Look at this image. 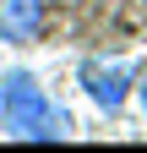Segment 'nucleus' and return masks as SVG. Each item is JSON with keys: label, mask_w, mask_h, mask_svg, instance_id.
<instances>
[{"label": "nucleus", "mask_w": 147, "mask_h": 153, "mask_svg": "<svg viewBox=\"0 0 147 153\" xmlns=\"http://www.w3.org/2000/svg\"><path fill=\"white\" fill-rule=\"evenodd\" d=\"M0 126L16 142H65L71 115L38 88L33 71H6L0 76Z\"/></svg>", "instance_id": "f257e3e1"}, {"label": "nucleus", "mask_w": 147, "mask_h": 153, "mask_svg": "<svg viewBox=\"0 0 147 153\" xmlns=\"http://www.w3.org/2000/svg\"><path fill=\"white\" fill-rule=\"evenodd\" d=\"M76 76H82V93H87L104 115H120L125 99H131V82H136V71L120 66V60H82Z\"/></svg>", "instance_id": "f03ea898"}, {"label": "nucleus", "mask_w": 147, "mask_h": 153, "mask_svg": "<svg viewBox=\"0 0 147 153\" xmlns=\"http://www.w3.org/2000/svg\"><path fill=\"white\" fill-rule=\"evenodd\" d=\"M49 27L44 0H0V44H38Z\"/></svg>", "instance_id": "7ed1b4c3"}, {"label": "nucleus", "mask_w": 147, "mask_h": 153, "mask_svg": "<svg viewBox=\"0 0 147 153\" xmlns=\"http://www.w3.org/2000/svg\"><path fill=\"white\" fill-rule=\"evenodd\" d=\"M136 104H142V115H147V82H142V88H136Z\"/></svg>", "instance_id": "20e7f679"}]
</instances>
